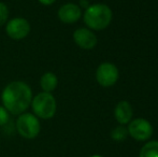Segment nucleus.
Returning a JSON list of instances; mask_svg holds the SVG:
<instances>
[{"label":"nucleus","mask_w":158,"mask_h":157,"mask_svg":"<svg viewBox=\"0 0 158 157\" xmlns=\"http://www.w3.org/2000/svg\"><path fill=\"white\" fill-rule=\"evenodd\" d=\"M32 89L24 81H12L1 93L2 105L12 115H19L28 110L32 100Z\"/></svg>","instance_id":"1"},{"label":"nucleus","mask_w":158,"mask_h":157,"mask_svg":"<svg viewBox=\"0 0 158 157\" xmlns=\"http://www.w3.org/2000/svg\"><path fill=\"white\" fill-rule=\"evenodd\" d=\"M112 17L113 14L110 6L103 3H95L85 9L83 21L89 29L102 30L110 25Z\"/></svg>","instance_id":"2"},{"label":"nucleus","mask_w":158,"mask_h":157,"mask_svg":"<svg viewBox=\"0 0 158 157\" xmlns=\"http://www.w3.org/2000/svg\"><path fill=\"white\" fill-rule=\"evenodd\" d=\"M32 113L40 119H51L55 116L57 111V101L52 93L40 92L32 97Z\"/></svg>","instance_id":"3"},{"label":"nucleus","mask_w":158,"mask_h":157,"mask_svg":"<svg viewBox=\"0 0 158 157\" xmlns=\"http://www.w3.org/2000/svg\"><path fill=\"white\" fill-rule=\"evenodd\" d=\"M15 129L22 138L33 140L40 134L41 122L32 112L30 113L26 111L17 115V118L15 121Z\"/></svg>","instance_id":"4"},{"label":"nucleus","mask_w":158,"mask_h":157,"mask_svg":"<svg viewBox=\"0 0 158 157\" xmlns=\"http://www.w3.org/2000/svg\"><path fill=\"white\" fill-rule=\"evenodd\" d=\"M31 26L30 23L22 16H16L9 19L6 24V34L10 39L19 41L27 38L30 34Z\"/></svg>","instance_id":"5"},{"label":"nucleus","mask_w":158,"mask_h":157,"mask_svg":"<svg viewBox=\"0 0 158 157\" xmlns=\"http://www.w3.org/2000/svg\"><path fill=\"white\" fill-rule=\"evenodd\" d=\"M128 134L137 141H146L153 134V126L145 118H135L129 122Z\"/></svg>","instance_id":"6"},{"label":"nucleus","mask_w":158,"mask_h":157,"mask_svg":"<svg viewBox=\"0 0 158 157\" xmlns=\"http://www.w3.org/2000/svg\"><path fill=\"white\" fill-rule=\"evenodd\" d=\"M96 80L102 87L113 86L118 80V69L111 63H102L96 70Z\"/></svg>","instance_id":"7"},{"label":"nucleus","mask_w":158,"mask_h":157,"mask_svg":"<svg viewBox=\"0 0 158 157\" xmlns=\"http://www.w3.org/2000/svg\"><path fill=\"white\" fill-rule=\"evenodd\" d=\"M73 41L83 50H92L97 45V37L92 29L86 27L77 28L73 32Z\"/></svg>","instance_id":"8"},{"label":"nucleus","mask_w":158,"mask_h":157,"mask_svg":"<svg viewBox=\"0 0 158 157\" xmlns=\"http://www.w3.org/2000/svg\"><path fill=\"white\" fill-rule=\"evenodd\" d=\"M57 17L64 24H73L77 23L82 17V9L79 4L68 2L64 3L57 11Z\"/></svg>","instance_id":"9"},{"label":"nucleus","mask_w":158,"mask_h":157,"mask_svg":"<svg viewBox=\"0 0 158 157\" xmlns=\"http://www.w3.org/2000/svg\"><path fill=\"white\" fill-rule=\"evenodd\" d=\"M132 108H131L130 103L126 100L119 101L116 105L114 110V116L115 119L121 125H126L132 118Z\"/></svg>","instance_id":"10"},{"label":"nucleus","mask_w":158,"mask_h":157,"mask_svg":"<svg viewBox=\"0 0 158 157\" xmlns=\"http://www.w3.org/2000/svg\"><path fill=\"white\" fill-rule=\"evenodd\" d=\"M58 86V78L54 72L48 71L40 78V87L42 92L53 93Z\"/></svg>","instance_id":"11"},{"label":"nucleus","mask_w":158,"mask_h":157,"mask_svg":"<svg viewBox=\"0 0 158 157\" xmlns=\"http://www.w3.org/2000/svg\"><path fill=\"white\" fill-rule=\"evenodd\" d=\"M139 157H158V141H148L142 147Z\"/></svg>","instance_id":"12"},{"label":"nucleus","mask_w":158,"mask_h":157,"mask_svg":"<svg viewBox=\"0 0 158 157\" xmlns=\"http://www.w3.org/2000/svg\"><path fill=\"white\" fill-rule=\"evenodd\" d=\"M128 136V130L123 125L117 126L111 132V137L114 141H124Z\"/></svg>","instance_id":"13"},{"label":"nucleus","mask_w":158,"mask_h":157,"mask_svg":"<svg viewBox=\"0 0 158 157\" xmlns=\"http://www.w3.org/2000/svg\"><path fill=\"white\" fill-rule=\"evenodd\" d=\"M9 16H10L9 6L4 2L0 1V27L6 25V22L9 21Z\"/></svg>","instance_id":"14"},{"label":"nucleus","mask_w":158,"mask_h":157,"mask_svg":"<svg viewBox=\"0 0 158 157\" xmlns=\"http://www.w3.org/2000/svg\"><path fill=\"white\" fill-rule=\"evenodd\" d=\"M9 122H10V113L3 105H0V127L6 126Z\"/></svg>","instance_id":"15"},{"label":"nucleus","mask_w":158,"mask_h":157,"mask_svg":"<svg viewBox=\"0 0 158 157\" xmlns=\"http://www.w3.org/2000/svg\"><path fill=\"white\" fill-rule=\"evenodd\" d=\"M38 2H39L40 4H42V6H48L54 4L55 2H56V0H38Z\"/></svg>","instance_id":"16"},{"label":"nucleus","mask_w":158,"mask_h":157,"mask_svg":"<svg viewBox=\"0 0 158 157\" xmlns=\"http://www.w3.org/2000/svg\"><path fill=\"white\" fill-rule=\"evenodd\" d=\"M90 4L88 3V0H80V8H83V9H87Z\"/></svg>","instance_id":"17"},{"label":"nucleus","mask_w":158,"mask_h":157,"mask_svg":"<svg viewBox=\"0 0 158 157\" xmlns=\"http://www.w3.org/2000/svg\"><path fill=\"white\" fill-rule=\"evenodd\" d=\"M90 157H102V156H100V155H93V156H90Z\"/></svg>","instance_id":"18"}]
</instances>
